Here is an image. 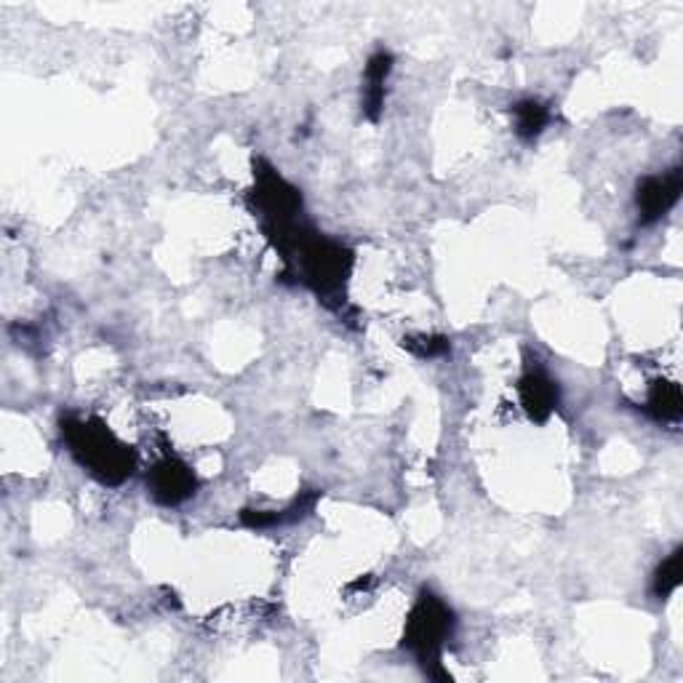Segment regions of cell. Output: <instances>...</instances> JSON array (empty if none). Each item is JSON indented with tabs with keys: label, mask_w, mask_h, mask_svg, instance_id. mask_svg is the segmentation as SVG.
I'll return each instance as SVG.
<instances>
[{
	"label": "cell",
	"mask_w": 683,
	"mask_h": 683,
	"mask_svg": "<svg viewBox=\"0 0 683 683\" xmlns=\"http://www.w3.org/2000/svg\"><path fill=\"white\" fill-rule=\"evenodd\" d=\"M681 564H683V551L681 547H675V551L657 566V572H654V595H657L660 601L671 598V595L681 587Z\"/></svg>",
	"instance_id": "obj_11"
},
{
	"label": "cell",
	"mask_w": 683,
	"mask_h": 683,
	"mask_svg": "<svg viewBox=\"0 0 683 683\" xmlns=\"http://www.w3.org/2000/svg\"><path fill=\"white\" fill-rule=\"evenodd\" d=\"M454 631V612L448 608L438 595L430 591H422L417 604L406 620L404 646L414 652L419 665L425 667L433 679H448L441 671V657H444L446 641L452 639Z\"/></svg>",
	"instance_id": "obj_2"
},
{
	"label": "cell",
	"mask_w": 683,
	"mask_h": 683,
	"mask_svg": "<svg viewBox=\"0 0 683 683\" xmlns=\"http://www.w3.org/2000/svg\"><path fill=\"white\" fill-rule=\"evenodd\" d=\"M683 190V174L681 169H671L646 177L635 192V206H639V217L644 225L657 222L667 211L679 204Z\"/></svg>",
	"instance_id": "obj_4"
},
{
	"label": "cell",
	"mask_w": 683,
	"mask_h": 683,
	"mask_svg": "<svg viewBox=\"0 0 683 683\" xmlns=\"http://www.w3.org/2000/svg\"><path fill=\"white\" fill-rule=\"evenodd\" d=\"M62 435L67 446H70L72 457L93 478H99L107 486H118L126 478H131L133 467H137V457L105 422L67 417L62 422Z\"/></svg>",
	"instance_id": "obj_1"
},
{
	"label": "cell",
	"mask_w": 683,
	"mask_h": 683,
	"mask_svg": "<svg viewBox=\"0 0 683 683\" xmlns=\"http://www.w3.org/2000/svg\"><path fill=\"white\" fill-rule=\"evenodd\" d=\"M257 185H254V206L267 219V232L280 230L297 222V214L303 209V196L294 185L286 182L280 174L267 164H257Z\"/></svg>",
	"instance_id": "obj_3"
},
{
	"label": "cell",
	"mask_w": 683,
	"mask_h": 683,
	"mask_svg": "<svg viewBox=\"0 0 683 683\" xmlns=\"http://www.w3.org/2000/svg\"><path fill=\"white\" fill-rule=\"evenodd\" d=\"M521 406L534 422H545L558 408V385L542 368H528L518 382Z\"/></svg>",
	"instance_id": "obj_6"
},
{
	"label": "cell",
	"mask_w": 683,
	"mask_h": 683,
	"mask_svg": "<svg viewBox=\"0 0 683 683\" xmlns=\"http://www.w3.org/2000/svg\"><path fill=\"white\" fill-rule=\"evenodd\" d=\"M316 502H318V492H310V494H303L297 502H291L286 511H246L244 515H240V521H244L249 528H270V526L294 524V521L310 515L313 507H316Z\"/></svg>",
	"instance_id": "obj_8"
},
{
	"label": "cell",
	"mask_w": 683,
	"mask_h": 683,
	"mask_svg": "<svg viewBox=\"0 0 683 683\" xmlns=\"http://www.w3.org/2000/svg\"><path fill=\"white\" fill-rule=\"evenodd\" d=\"M513 118H515V133H518L521 139H534L551 126L553 112L551 107L542 105L540 99H524V102L513 107Z\"/></svg>",
	"instance_id": "obj_10"
},
{
	"label": "cell",
	"mask_w": 683,
	"mask_h": 683,
	"mask_svg": "<svg viewBox=\"0 0 683 683\" xmlns=\"http://www.w3.org/2000/svg\"><path fill=\"white\" fill-rule=\"evenodd\" d=\"M646 412L657 422H679L683 412L681 387L675 382H654L646 398Z\"/></svg>",
	"instance_id": "obj_9"
},
{
	"label": "cell",
	"mask_w": 683,
	"mask_h": 683,
	"mask_svg": "<svg viewBox=\"0 0 683 683\" xmlns=\"http://www.w3.org/2000/svg\"><path fill=\"white\" fill-rule=\"evenodd\" d=\"M150 484L152 497H156L160 505H182L185 499H190L198 488L196 473L190 471V465H185L182 459L177 457H164L156 467L150 471Z\"/></svg>",
	"instance_id": "obj_5"
},
{
	"label": "cell",
	"mask_w": 683,
	"mask_h": 683,
	"mask_svg": "<svg viewBox=\"0 0 683 683\" xmlns=\"http://www.w3.org/2000/svg\"><path fill=\"white\" fill-rule=\"evenodd\" d=\"M393 72V53L377 51L368 57L364 70V112L368 120H377L382 107H385V83Z\"/></svg>",
	"instance_id": "obj_7"
},
{
	"label": "cell",
	"mask_w": 683,
	"mask_h": 683,
	"mask_svg": "<svg viewBox=\"0 0 683 683\" xmlns=\"http://www.w3.org/2000/svg\"><path fill=\"white\" fill-rule=\"evenodd\" d=\"M404 347H408L417 358H438V355L448 353V342L444 337H419V339H408L404 342Z\"/></svg>",
	"instance_id": "obj_12"
}]
</instances>
